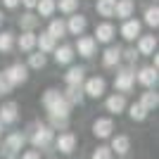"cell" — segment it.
<instances>
[{
    "label": "cell",
    "instance_id": "obj_1",
    "mask_svg": "<svg viewBox=\"0 0 159 159\" xmlns=\"http://www.w3.org/2000/svg\"><path fill=\"white\" fill-rule=\"evenodd\" d=\"M40 102H43V107L48 109L50 116H69V112H71V105L66 102L62 90H55V88H48L40 98Z\"/></svg>",
    "mask_w": 159,
    "mask_h": 159
},
{
    "label": "cell",
    "instance_id": "obj_2",
    "mask_svg": "<svg viewBox=\"0 0 159 159\" xmlns=\"http://www.w3.org/2000/svg\"><path fill=\"white\" fill-rule=\"evenodd\" d=\"M26 145V135L21 131H12L10 135L5 138V143H2V150H0V154L5 159H14L17 154L21 152V147Z\"/></svg>",
    "mask_w": 159,
    "mask_h": 159
},
{
    "label": "cell",
    "instance_id": "obj_3",
    "mask_svg": "<svg viewBox=\"0 0 159 159\" xmlns=\"http://www.w3.org/2000/svg\"><path fill=\"white\" fill-rule=\"evenodd\" d=\"M52 140H55V131L48 124H38L31 133V145L36 150H48V147L52 145Z\"/></svg>",
    "mask_w": 159,
    "mask_h": 159
},
{
    "label": "cell",
    "instance_id": "obj_4",
    "mask_svg": "<svg viewBox=\"0 0 159 159\" xmlns=\"http://www.w3.org/2000/svg\"><path fill=\"white\" fill-rule=\"evenodd\" d=\"M133 86H135V71H133L131 66H124V69H119L116 79H114V88H116L119 93H131Z\"/></svg>",
    "mask_w": 159,
    "mask_h": 159
},
{
    "label": "cell",
    "instance_id": "obj_5",
    "mask_svg": "<svg viewBox=\"0 0 159 159\" xmlns=\"http://www.w3.org/2000/svg\"><path fill=\"white\" fill-rule=\"evenodd\" d=\"M5 76L12 86H21V83H26V79H29V66L21 64V62H14V64H10L5 69Z\"/></svg>",
    "mask_w": 159,
    "mask_h": 159
},
{
    "label": "cell",
    "instance_id": "obj_6",
    "mask_svg": "<svg viewBox=\"0 0 159 159\" xmlns=\"http://www.w3.org/2000/svg\"><path fill=\"white\" fill-rule=\"evenodd\" d=\"M81 88H83V95H88V98H102L105 88H107V81L102 76H93L86 83H81Z\"/></svg>",
    "mask_w": 159,
    "mask_h": 159
},
{
    "label": "cell",
    "instance_id": "obj_7",
    "mask_svg": "<svg viewBox=\"0 0 159 159\" xmlns=\"http://www.w3.org/2000/svg\"><path fill=\"white\" fill-rule=\"evenodd\" d=\"M95 50H98V43H95L93 36H79V40H76V48H74V52H79L81 57H93Z\"/></svg>",
    "mask_w": 159,
    "mask_h": 159
},
{
    "label": "cell",
    "instance_id": "obj_8",
    "mask_svg": "<svg viewBox=\"0 0 159 159\" xmlns=\"http://www.w3.org/2000/svg\"><path fill=\"white\" fill-rule=\"evenodd\" d=\"M135 81L145 88H154L157 81H159V74H157L154 66H143V69H138V74H135Z\"/></svg>",
    "mask_w": 159,
    "mask_h": 159
},
{
    "label": "cell",
    "instance_id": "obj_9",
    "mask_svg": "<svg viewBox=\"0 0 159 159\" xmlns=\"http://www.w3.org/2000/svg\"><path fill=\"white\" fill-rule=\"evenodd\" d=\"M114 36H116V29L109 24V21H102V24H98L95 26V43H105V45H109L114 40Z\"/></svg>",
    "mask_w": 159,
    "mask_h": 159
},
{
    "label": "cell",
    "instance_id": "obj_10",
    "mask_svg": "<svg viewBox=\"0 0 159 159\" xmlns=\"http://www.w3.org/2000/svg\"><path fill=\"white\" fill-rule=\"evenodd\" d=\"M55 150H60L62 154H71L74 150H76V135L74 133H62L60 138L55 140Z\"/></svg>",
    "mask_w": 159,
    "mask_h": 159
},
{
    "label": "cell",
    "instance_id": "obj_11",
    "mask_svg": "<svg viewBox=\"0 0 159 159\" xmlns=\"http://www.w3.org/2000/svg\"><path fill=\"white\" fill-rule=\"evenodd\" d=\"M112 131H114V121L112 119H95L93 121V135L95 138H112Z\"/></svg>",
    "mask_w": 159,
    "mask_h": 159
},
{
    "label": "cell",
    "instance_id": "obj_12",
    "mask_svg": "<svg viewBox=\"0 0 159 159\" xmlns=\"http://www.w3.org/2000/svg\"><path fill=\"white\" fill-rule=\"evenodd\" d=\"M86 26H88V19L83 14H71L69 21H66V33H71V36H83Z\"/></svg>",
    "mask_w": 159,
    "mask_h": 159
},
{
    "label": "cell",
    "instance_id": "obj_13",
    "mask_svg": "<svg viewBox=\"0 0 159 159\" xmlns=\"http://www.w3.org/2000/svg\"><path fill=\"white\" fill-rule=\"evenodd\" d=\"M17 119H19V107H17V102L0 105V121H2V124H14Z\"/></svg>",
    "mask_w": 159,
    "mask_h": 159
},
{
    "label": "cell",
    "instance_id": "obj_14",
    "mask_svg": "<svg viewBox=\"0 0 159 159\" xmlns=\"http://www.w3.org/2000/svg\"><path fill=\"white\" fill-rule=\"evenodd\" d=\"M105 107H107V112H112V114H121L124 109H126V98H124V93L109 95L107 102H105Z\"/></svg>",
    "mask_w": 159,
    "mask_h": 159
},
{
    "label": "cell",
    "instance_id": "obj_15",
    "mask_svg": "<svg viewBox=\"0 0 159 159\" xmlns=\"http://www.w3.org/2000/svg\"><path fill=\"white\" fill-rule=\"evenodd\" d=\"M66 86H81L86 81V66H69V71L64 74Z\"/></svg>",
    "mask_w": 159,
    "mask_h": 159
},
{
    "label": "cell",
    "instance_id": "obj_16",
    "mask_svg": "<svg viewBox=\"0 0 159 159\" xmlns=\"http://www.w3.org/2000/svg\"><path fill=\"white\" fill-rule=\"evenodd\" d=\"M121 50L124 48H119V45H107V50H105V55H102V64L105 66H116L121 62Z\"/></svg>",
    "mask_w": 159,
    "mask_h": 159
},
{
    "label": "cell",
    "instance_id": "obj_17",
    "mask_svg": "<svg viewBox=\"0 0 159 159\" xmlns=\"http://www.w3.org/2000/svg\"><path fill=\"white\" fill-rule=\"evenodd\" d=\"M121 36H124V40H135L140 36V21L138 19H124Z\"/></svg>",
    "mask_w": 159,
    "mask_h": 159
},
{
    "label": "cell",
    "instance_id": "obj_18",
    "mask_svg": "<svg viewBox=\"0 0 159 159\" xmlns=\"http://www.w3.org/2000/svg\"><path fill=\"white\" fill-rule=\"evenodd\" d=\"M138 55H152L157 50V38L154 36H138Z\"/></svg>",
    "mask_w": 159,
    "mask_h": 159
},
{
    "label": "cell",
    "instance_id": "obj_19",
    "mask_svg": "<svg viewBox=\"0 0 159 159\" xmlns=\"http://www.w3.org/2000/svg\"><path fill=\"white\" fill-rule=\"evenodd\" d=\"M133 10H135V2H133V0H116L114 17H119V19H131Z\"/></svg>",
    "mask_w": 159,
    "mask_h": 159
},
{
    "label": "cell",
    "instance_id": "obj_20",
    "mask_svg": "<svg viewBox=\"0 0 159 159\" xmlns=\"http://www.w3.org/2000/svg\"><path fill=\"white\" fill-rule=\"evenodd\" d=\"M52 52H55V62H57V64H71L74 57H76V55H74V48H71V45L55 48Z\"/></svg>",
    "mask_w": 159,
    "mask_h": 159
},
{
    "label": "cell",
    "instance_id": "obj_21",
    "mask_svg": "<svg viewBox=\"0 0 159 159\" xmlns=\"http://www.w3.org/2000/svg\"><path fill=\"white\" fill-rule=\"evenodd\" d=\"M17 48H19L21 52H31L33 48H36V33L33 31H21V36L17 38Z\"/></svg>",
    "mask_w": 159,
    "mask_h": 159
},
{
    "label": "cell",
    "instance_id": "obj_22",
    "mask_svg": "<svg viewBox=\"0 0 159 159\" xmlns=\"http://www.w3.org/2000/svg\"><path fill=\"white\" fill-rule=\"evenodd\" d=\"M40 24V17L33 12H24L19 17V29L21 31H36V26Z\"/></svg>",
    "mask_w": 159,
    "mask_h": 159
},
{
    "label": "cell",
    "instance_id": "obj_23",
    "mask_svg": "<svg viewBox=\"0 0 159 159\" xmlns=\"http://www.w3.org/2000/svg\"><path fill=\"white\" fill-rule=\"evenodd\" d=\"M55 43H57V40H55V38H52V36H50L48 31H45V33H40V36H36V45L40 48V52H43V55L52 52L55 48H57Z\"/></svg>",
    "mask_w": 159,
    "mask_h": 159
},
{
    "label": "cell",
    "instance_id": "obj_24",
    "mask_svg": "<svg viewBox=\"0 0 159 159\" xmlns=\"http://www.w3.org/2000/svg\"><path fill=\"white\" fill-rule=\"evenodd\" d=\"M62 95L66 98V102H69V105H81V102H83V98H86L81 86H66V90H64Z\"/></svg>",
    "mask_w": 159,
    "mask_h": 159
},
{
    "label": "cell",
    "instance_id": "obj_25",
    "mask_svg": "<svg viewBox=\"0 0 159 159\" xmlns=\"http://www.w3.org/2000/svg\"><path fill=\"white\" fill-rule=\"evenodd\" d=\"M140 105L145 107L147 112H154V109H157V105H159V95L154 93L152 88H147L145 93L140 95Z\"/></svg>",
    "mask_w": 159,
    "mask_h": 159
},
{
    "label": "cell",
    "instance_id": "obj_26",
    "mask_svg": "<svg viewBox=\"0 0 159 159\" xmlns=\"http://www.w3.org/2000/svg\"><path fill=\"white\" fill-rule=\"evenodd\" d=\"M36 10H38V17H40V19L52 17L55 10H57V0H38V2H36Z\"/></svg>",
    "mask_w": 159,
    "mask_h": 159
},
{
    "label": "cell",
    "instance_id": "obj_27",
    "mask_svg": "<svg viewBox=\"0 0 159 159\" xmlns=\"http://www.w3.org/2000/svg\"><path fill=\"white\" fill-rule=\"evenodd\" d=\"M112 152L116 154H126L128 150H131V140H128V135H114L112 138V147H109Z\"/></svg>",
    "mask_w": 159,
    "mask_h": 159
},
{
    "label": "cell",
    "instance_id": "obj_28",
    "mask_svg": "<svg viewBox=\"0 0 159 159\" xmlns=\"http://www.w3.org/2000/svg\"><path fill=\"white\" fill-rule=\"evenodd\" d=\"M48 33H50L55 40H57V38H64V36H66V21L52 19V21H50V26H48Z\"/></svg>",
    "mask_w": 159,
    "mask_h": 159
},
{
    "label": "cell",
    "instance_id": "obj_29",
    "mask_svg": "<svg viewBox=\"0 0 159 159\" xmlns=\"http://www.w3.org/2000/svg\"><path fill=\"white\" fill-rule=\"evenodd\" d=\"M114 7H116V0H98L95 10L100 17H114Z\"/></svg>",
    "mask_w": 159,
    "mask_h": 159
},
{
    "label": "cell",
    "instance_id": "obj_30",
    "mask_svg": "<svg viewBox=\"0 0 159 159\" xmlns=\"http://www.w3.org/2000/svg\"><path fill=\"white\" fill-rule=\"evenodd\" d=\"M145 24H147V26H152V29L159 26V7L157 5H152V7H147V10H145Z\"/></svg>",
    "mask_w": 159,
    "mask_h": 159
},
{
    "label": "cell",
    "instance_id": "obj_31",
    "mask_svg": "<svg viewBox=\"0 0 159 159\" xmlns=\"http://www.w3.org/2000/svg\"><path fill=\"white\" fill-rule=\"evenodd\" d=\"M128 114H131L133 121H145V119H147V109L140 105V102H135V105L128 107Z\"/></svg>",
    "mask_w": 159,
    "mask_h": 159
},
{
    "label": "cell",
    "instance_id": "obj_32",
    "mask_svg": "<svg viewBox=\"0 0 159 159\" xmlns=\"http://www.w3.org/2000/svg\"><path fill=\"white\" fill-rule=\"evenodd\" d=\"M45 64H48V57L40 52V50H38V52H31V55H29V66H31V69H43Z\"/></svg>",
    "mask_w": 159,
    "mask_h": 159
},
{
    "label": "cell",
    "instance_id": "obj_33",
    "mask_svg": "<svg viewBox=\"0 0 159 159\" xmlns=\"http://www.w3.org/2000/svg\"><path fill=\"white\" fill-rule=\"evenodd\" d=\"M12 48H14V33L2 31L0 33V52H10Z\"/></svg>",
    "mask_w": 159,
    "mask_h": 159
},
{
    "label": "cell",
    "instance_id": "obj_34",
    "mask_svg": "<svg viewBox=\"0 0 159 159\" xmlns=\"http://www.w3.org/2000/svg\"><path fill=\"white\" fill-rule=\"evenodd\" d=\"M79 7V0H57V10L64 14H74Z\"/></svg>",
    "mask_w": 159,
    "mask_h": 159
},
{
    "label": "cell",
    "instance_id": "obj_35",
    "mask_svg": "<svg viewBox=\"0 0 159 159\" xmlns=\"http://www.w3.org/2000/svg\"><path fill=\"white\" fill-rule=\"evenodd\" d=\"M48 126L52 128H60V131H66V126H69V116H50V124Z\"/></svg>",
    "mask_w": 159,
    "mask_h": 159
},
{
    "label": "cell",
    "instance_id": "obj_36",
    "mask_svg": "<svg viewBox=\"0 0 159 159\" xmlns=\"http://www.w3.org/2000/svg\"><path fill=\"white\" fill-rule=\"evenodd\" d=\"M140 55L135 48H126V50H121V60H126L128 64H135V60H138Z\"/></svg>",
    "mask_w": 159,
    "mask_h": 159
},
{
    "label": "cell",
    "instance_id": "obj_37",
    "mask_svg": "<svg viewBox=\"0 0 159 159\" xmlns=\"http://www.w3.org/2000/svg\"><path fill=\"white\" fill-rule=\"evenodd\" d=\"M12 83L7 81V76H5V71L0 74V95H7V93H12Z\"/></svg>",
    "mask_w": 159,
    "mask_h": 159
},
{
    "label": "cell",
    "instance_id": "obj_38",
    "mask_svg": "<svg viewBox=\"0 0 159 159\" xmlns=\"http://www.w3.org/2000/svg\"><path fill=\"white\" fill-rule=\"evenodd\" d=\"M93 159H112V150L105 147V145H100L98 150L93 152Z\"/></svg>",
    "mask_w": 159,
    "mask_h": 159
},
{
    "label": "cell",
    "instance_id": "obj_39",
    "mask_svg": "<svg viewBox=\"0 0 159 159\" xmlns=\"http://www.w3.org/2000/svg\"><path fill=\"white\" fill-rule=\"evenodd\" d=\"M21 159H40V152L38 150H26V152L21 154Z\"/></svg>",
    "mask_w": 159,
    "mask_h": 159
},
{
    "label": "cell",
    "instance_id": "obj_40",
    "mask_svg": "<svg viewBox=\"0 0 159 159\" xmlns=\"http://www.w3.org/2000/svg\"><path fill=\"white\" fill-rule=\"evenodd\" d=\"M21 0H2V5L7 7V10H14V7H19Z\"/></svg>",
    "mask_w": 159,
    "mask_h": 159
},
{
    "label": "cell",
    "instance_id": "obj_41",
    "mask_svg": "<svg viewBox=\"0 0 159 159\" xmlns=\"http://www.w3.org/2000/svg\"><path fill=\"white\" fill-rule=\"evenodd\" d=\"M36 2H38V0H21L19 5H24L26 10H33V7H36Z\"/></svg>",
    "mask_w": 159,
    "mask_h": 159
},
{
    "label": "cell",
    "instance_id": "obj_42",
    "mask_svg": "<svg viewBox=\"0 0 159 159\" xmlns=\"http://www.w3.org/2000/svg\"><path fill=\"white\" fill-rule=\"evenodd\" d=\"M2 21H5V17H2V12H0V26H2Z\"/></svg>",
    "mask_w": 159,
    "mask_h": 159
},
{
    "label": "cell",
    "instance_id": "obj_43",
    "mask_svg": "<svg viewBox=\"0 0 159 159\" xmlns=\"http://www.w3.org/2000/svg\"><path fill=\"white\" fill-rule=\"evenodd\" d=\"M0 135H2V121H0Z\"/></svg>",
    "mask_w": 159,
    "mask_h": 159
},
{
    "label": "cell",
    "instance_id": "obj_44",
    "mask_svg": "<svg viewBox=\"0 0 159 159\" xmlns=\"http://www.w3.org/2000/svg\"><path fill=\"white\" fill-rule=\"evenodd\" d=\"M52 159H57V157H52Z\"/></svg>",
    "mask_w": 159,
    "mask_h": 159
}]
</instances>
